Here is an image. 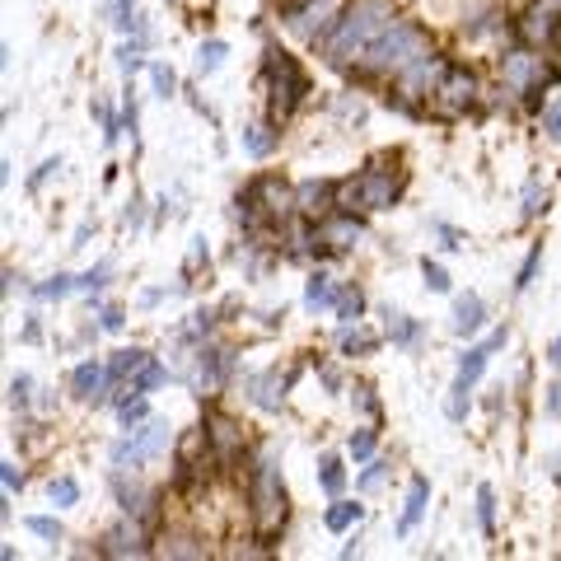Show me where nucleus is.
Segmentation results:
<instances>
[{"mask_svg": "<svg viewBox=\"0 0 561 561\" xmlns=\"http://www.w3.org/2000/svg\"><path fill=\"white\" fill-rule=\"evenodd\" d=\"M501 80L511 84L515 94H538L548 80H557V70L542 61V57H534V51H505V61H501Z\"/></svg>", "mask_w": 561, "mask_h": 561, "instance_id": "0eeeda50", "label": "nucleus"}, {"mask_svg": "<svg viewBox=\"0 0 561 561\" xmlns=\"http://www.w3.org/2000/svg\"><path fill=\"white\" fill-rule=\"evenodd\" d=\"M482 319H486V309H482L478 295H459V300H454V332H459V337H468V332H478V328H482Z\"/></svg>", "mask_w": 561, "mask_h": 561, "instance_id": "2eb2a0df", "label": "nucleus"}, {"mask_svg": "<svg viewBox=\"0 0 561 561\" xmlns=\"http://www.w3.org/2000/svg\"><path fill=\"white\" fill-rule=\"evenodd\" d=\"M548 360H552V365H561V337L552 342V351H548Z\"/></svg>", "mask_w": 561, "mask_h": 561, "instance_id": "c03bdc74", "label": "nucleus"}, {"mask_svg": "<svg viewBox=\"0 0 561 561\" xmlns=\"http://www.w3.org/2000/svg\"><path fill=\"white\" fill-rule=\"evenodd\" d=\"M24 529H28V534H38V538H47V542H61V524H57V519H47V515H28V519H24Z\"/></svg>", "mask_w": 561, "mask_h": 561, "instance_id": "cd10ccee", "label": "nucleus"}, {"mask_svg": "<svg viewBox=\"0 0 561 561\" xmlns=\"http://www.w3.org/2000/svg\"><path fill=\"white\" fill-rule=\"evenodd\" d=\"M154 84H160V94H164V99L179 90V80H173V70H169V66H154Z\"/></svg>", "mask_w": 561, "mask_h": 561, "instance_id": "c9c22d12", "label": "nucleus"}, {"mask_svg": "<svg viewBox=\"0 0 561 561\" xmlns=\"http://www.w3.org/2000/svg\"><path fill=\"white\" fill-rule=\"evenodd\" d=\"M375 346H379L375 332H346V337H342V351H346V356H370Z\"/></svg>", "mask_w": 561, "mask_h": 561, "instance_id": "a878e982", "label": "nucleus"}, {"mask_svg": "<svg viewBox=\"0 0 561 561\" xmlns=\"http://www.w3.org/2000/svg\"><path fill=\"white\" fill-rule=\"evenodd\" d=\"M164 445H169V426H164V421H150V426L136 435V440H127V445L113 449V463H117V468H127V463L136 468V463H146L150 454H160Z\"/></svg>", "mask_w": 561, "mask_h": 561, "instance_id": "9d476101", "label": "nucleus"}, {"mask_svg": "<svg viewBox=\"0 0 561 561\" xmlns=\"http://www.w3.org/2000/svg\"><path fill=\"white\" fill-rule=\"evenodd\" d=\"M332 300H337V286H332V276L313 272V276H309V290H305V305H309V309H323V305H332Z\"/></svg>", "mask_w": 561, "mask_h": 561, "instance_id": "aec40b11", "label": "nucleus"}, {"mask_svg": "<svg viewBox=\"0 0 561 561\" xmlns=\"http://www.w3.org/2000/svg\"><path fill=\"white\" fill-rule=\"evenodd\" d=\"M478 519H482V534L496 529V491H491V486L478 491Z\"/></svg>", "mask_w": 561, "mask_h": 561, "instance_id": "bb28decb", "label": "nucleus"}, {"mask_svg": "<svg viewBox=\"0 0 561 561\" xmlns=\"http://www.w3.org/2000/svg\"><path fill=\"white\" fill-rule=\"evenodd\" d=\"M243 150H249L253 160H262V154H272V150H276V131H272V127H262V122H257V127L243 131Z\"/></svg>", "mask_w": 561, "mask_h": 561, "instance_id": "412c9836", "label": "nucleus"}, {"mask_svg": "<svg viewBox=\"0 0 561 561\" xmlns=\"http://www.w3.org/2000/svg\"><path fill=\"white\" fill-rule=\"evenodd\" d=\"M332 192H337L332 183L309 179V183H300V187H295V210H300L305 220H313V216H328V210L337 206V202H332Z\"/></svg>", "mask_w": 561, "mask_h": 561, "instance_id": "f8f14e48", "label": "nucleus"}, {"mask_svg": "<svg viewBox=\"0 0 561 561\" xmlns=\"http://www.w3.org/2000/svg\"><path fill=\"white\" fill-rule=\"evenodd\" d=\"M398 192H402V183L393 179V173L365 169L360 179L346 183V202H337V206H342V210H389V206L398 202Z\"/></svg>", "mask_w": 561, "mask_h": 561, "instance_id": "423d86ee", "label": "nucleus"}, {"mask_svg": "<svg viewBox=\"0 0 561 561\" xmlns=\"http://www.w3.org/2000/svg\"><path fill=\"white\" fill-rule=\"evenodd\" d=\"M542 131H548V136L557 140V146H561V103H552V108L542 113Z\"/></svg>", "mask_w": 561, "mask_h": 561, "instance_id": "f704fd0d", "label": "nucleus"}, {"mask_svg": "<svg viewBox=\"0 0 561 561\" xmlns=\"http://www.w3.org/2000/svg\"><path fill=\"white\" fill-rule=\"evenodd\" d=\"M426 51H435L431 47V38L421 33V24H412V20H393L389 28H383V38L365 51V70H375V76H402L416 57H426Z\"/></svg>", "mask_w": 561, "mask_h": 561, "instance_id": "f03ea898", "label": "nucleus"}, {"mask_svg": "<svg viewBox=\"0 0 561 561\" xmlns=\"http://www.w3.org/2000/svg\"><path fill=\"white\" fill-rule=\"evenodd\" d=\"M398 20L389 0H351V5L337 14V24H332V33H323V57L332 66H360L365 51H370L383 28H389Z\"/></svg>", "mask_w": 561, "mask_h": 561, "instance_id": "f257e3e1", "label": "nucleus"}, {"mask_svg": "<svg viewBox=\"0 0 561 561\" xmlns=\"http://www.w3.org/2000/svg\"><path fill=\"white\" fill-rule=\"evenodd\" d=\"M360 309H365L360 286H342V290H337V319H342V323H356Z\"/></svg>", "mask_w": 561, "mask_h": 561, "instance_id": "5701e85b", "label": "nucleus"}, {"mask_svg": "<svg viewBox=\"0 0 561 561\" xmlns=\"http://www.w3.org/2000/svg\"><path fill=\"white\" fill-rule=\"evenodd\" d=\"M103 379H108V370H103L99 360H84V365H76V375H70V389H76L80 398H99Z\"/></svg>", "mask_w": 561, "mask_h": 561, "instance_id": "a211bd4d", "label": "nucleus"}, {"mask_svg": "<svg viewBox=\"0 0 561 561\" xmlns=\"http://www.w3.org/2000/svg\"><path fill=\"white\" fill-rule=\"evenodd\" d=\"M206 445H216V459L220 463H239V449H243V435L230 416H210L206 421Z\"/></svg>", "mask_w": 561, "mask_h": 561, "instance_id": "9b49d317", "label": "nucleus"}, {"mask_svg": "<svg viewBox=\"0 0 561 561\" xmlns=\"http://www.w3.org/2000/svg\"><path fill=\"white\" fill-rule=\"evenodd\" d=\"M538 257H542V249H534L529 257H524V267H519V280H515V290H529V280H534V272H538Z\"/></svg>", "mask_w": 561, "mask_h": 561, "instance_id": "72a5a7b5", "label": "nucleus"}, {"mask_svg": "<svg viewBox=\"0 0 561 561\" xmlns=\"http://www.w3.org/2000/svg\"><path fill=\"white\" fill-rule=\"evenodd\" d=\"M360 239V220L356 216H351V210H342V216H328L323 225H319V243H323V249H351V243H356Z\"/></svg>", "mask_w": 561, "mask_h": 561, "instance_id": "ddd939ff", "label": "nucleus"}, {"mask_svg": "<svg viewBox=\"0 0 561 561\" xmlns=\"http://www.w3.org/2000/svg\"><path fill=\"white\" fill-rule=\"evenodd\" d=\"M319 468H323V472H319V482H323V491H328V496H337V491H342V482H346V472H342V463H337V459H323Z\"/></svg>", "mask_w": 561, "mask_h": 561, "instance_id": "c85d7f7f", "label": "nucleus"}, {"mask_svg": "<svg viewBox=\"0 0 561 561\" xmlns=\"http://www.w3.org/2000/svg\"><path fill=\"white\" fill-rule=\"evenodd\" d=\"M360 519V505H351V501H337V505H332V511L323 515V524H328V529L332 534H342V529H351V524H356Z\"/></svg>", "mask_w": 561, "mask_h": 561, "instance_id": "b1692460", "label": "nucleus"}, {"mask_svg": "<svg viewBox=\"0 0 561 561\" xmlns=\"http://www.w3.org/2000/svg\"><path fill=\"white\" fill-rule=\"evenodd\" d=\"M0 478H5V491H10V496H14V491L24 486V472L14 468V463H5V468H0Z\"/></svg>", "mask_w": 561, "mask_h": 561, "instance_id": "4c0bfd02", "label": "nucleus"}, {"mask_svg": "<svg viewBox=\"0 0 561 561\" xmlns=\"http://www.w3.org/2000/svg\"><path fill=\"white\" fill-rule=\"evenodd\" d=\"M10 402H14V408H24V402H28V379L24 375L10 383Z\"/></svg>", "mask_w": 561, "mask_h": 561, "instance_id": "ea45409f", "label": "nucleus"}, {"mask_svg": "<svg viewBox=\"0 0 561 561\" xmlns=\"http://www.w3.org/2000/svg\"><path fill=\"white\" fill-rule=\"evenodd\" d=\"M253 529L262 542H272L280 529H286V515H290V505H286V486H280V472L276 463H257L253 468Z\"/></svg>", "mask_w": 561, "mask_h": 561, "instance_id": "7ed1b4c3", "label": "nucleus"}, {"mask_svg": "<svg viewBox=\"0 0 561 561\" xmlns=\"http://www.w3.org/2000/svg\"><path fill=\"white\" fill-rule=\"evenodd\" d=\"M431 103L440 117H463L472 103H478V76H472L463 61H445L440 80H435V90H431Z\"/></svg>", "mask_w": 561, "mask_h": 561, "instance_id": "39448f33", "label": "nucleus"}, {"mask_svg": "<svg viewBox=\"0 0 561 561\" xmlns=\"http://www.w3.org/2000/svg\"><path fill=\"white\" fill-rule=\"evenodd\" d=\"M267 80H272V117L276 122L290 117L309 94V76L300 70V61H295L290 51H280V47L267 51Z\"/></svg>", "mask_w": 561, "mask_h": 561, "instance_id": "20e7f679", "label": "nucleus"}, {"mask_svg": "<svg viewBox=\"0 0 561 561\" xmlns=\"http://www.w3.org/2000/svg\"><path fill=\"white\" fill-rule=\"evenodd\" d=\"M383 468H389V463H375V468H370V472H365V478H360V486H375V482L383 478Z\"/></svg>", "mask_w": 561, "mask_h": 561, "instance_id": "37998d69", "label": "nucleus"}, {"mask_svg": "<svg viewBox=\"0 0 561 561\" xmlns=\"http://www.w3.org/2000/svg\"><path fill=\"white\" fill-rule=\"evenodd\" d=\"M286 383H290V379H280V370L257 375V379H253V402H257V408H267V412H276V408H280V398H286V393H280Z\"/></svg>", "mask_w": 561, "mask_h": 561, "instance_id": "f3484780", "label": "nucleus"}, {"mask_svg": "<svg viewBox=\"0 0 561 561\" xmlns=\"http://www.w3.org/2000/svg\"><path fill=\"white\" fill-rule=\"evenodd\" d=\"M51 501H57V505H76L80 501L76 478H57V482H51Z\"/></svg>", "mask_w": 561, "mask_h": 561, "instance_id": "c756f323", "label": "nucleus"}, {"mask_svg": "<svg viewBox=\"0 0 561 561\" xmlns=\"http://www.w3.org/2000/svg\"><path fill=\"white\" fill-rule=\"evenodd\" d=\"M122 323H127V313H122V309H108V313H103V328H108V332H122Z\"/></svg>", "mask_w": 561, "mask_h": 561, "instance_id": "a19ab883", "label": "nucleus"}, {"mask_svg": "<svg viewBox=\"0 0 561 561\" xmlns=\"http://www.w3.org/2000/svg\"><path fill=\"white\" fill-rule=\"evenodd\" d=\"M501 346H505V332H491V337H486L482 346H468V356L459 360V383H454V398H449V416H463V398H468V389L482 379L486 360L496 356Z\"/></svg>", "mask_w": 561, "mask_h": 561, "instance_id": "6e6552de", "label": "nucleus"}, {"mask_svg": "<svg viewBox=\"0 0 561 561\" xmlns=\"http://www.w3.org/2000/svg\"><path fill=\"white\" fill-rule=\"evenodd\" d=\"M103 552L108 557H146V529L140 524H122V529H113L108 538H103Z\"/></svg>", "mask_w": 561, "mask_h": 561, "instance_id": "4468645a", "label": "nucleus"}, {"mask_svg": "<svg viewBox=\"0 0 561 561\" xmlns=\"http://www.w3.org/2000/svg\"><path fill=\"white\" fill-rule=\"evenodd\" d=\"M426 286H431V290H449L445 267H435V262H426Z\"/></svg>", "mask_w": 561, "mask_h": 561, "instance_id": "e433bc0d", "label": "nucleus"}, {"mask_svg": "<svg viewBox=\"0 0 561 561\" xmlns=\"http://www.w3.org/2000/svg\"><path fill=\"white\" fill-rule=\"evenodd\" d=\"M146 365H150V356H146V351H122V356L113 360V379H136L140 370H146ZM127 393H131V383H127Z\"/></svg>", "mask_w": 561, "mask_h": 561, "instance_id": "6ab92c4d", "label": "nucleus"}, {"mask_svg": "<svg viewBox=\"0 0 561 561\" xmlns=\"http://www.w3.org/2000/svg\"><path fill=\"white\" fill-rule=\"evenodd\" d=\"M370 454H375V431L365 426V431L351 435V459H370Z\"/></svg>", "mask_w": 561, "mask_h": 561, "instance_id": "7c9ffc66", "label": "nucleus"}, {"mask_svg": "<svg viewBox=\"0 0 561 561\" xmlns=\"http://www.w3.org/2000/svg\"><path fill=\"white\" fill-rule=\"evenodd\" d=\"M548 412L561 416V383H552V389H548Z\"/></svg>", "mask_w": 561, "mask_h": 561, "instance_id": "79ce46f5", "label": "nucleus"}, {"mask_svg": "<svg viewBox=\"0 0 561 561\" xmlns=\"http://www.w3.org/2000/svg\"><path fill=\"white\" fill-rule=\"evenodd\" d=\"M169 379V370H164V365L160 360H150L146 365V370H140L136 379H131V393H150V389H160V383Z\"/></svg>", "mask_w": 561, "mask_h": 561, "instance_id": "393cba45", "label": "nucleus"}, {"mask_svg": "<svg viewBox=\"0 0 561 561\" xmlns=\"http://www.w3.org/2000/svg\"><path fill=\"white\" fill-rule=\"evenodd\" d=\"M426 496H431V482L426 478H412V486H408V511H402V519H398V534H412L416 529V519L426 515Z\"/></svg>", "mask_w": 561, "mask_h": 561, "instance_id": "dca6fc26", "label": "nucleus"}, {"mask_svg": "<svg viewBox=\"0 0 561 561\" xmlns=\"http://www.w3.org/2000/svg\"><path fill=\"white\" fill-rule=\"evenodd\" d=\"M389 319H393V323H389L393 342H412V337H416V323H412V319H402V313H389Z\"/></svg>", "mask_w": 561, "mask_h": 561, "instance_id": "473e14b6", "label": "nucleus"}, {"mask_svg": "<svg viewBox=\"0 0 561 561\" xmlns=\"http://www.w3.org/2000/svg\"><path fill=\"white\" fill-rule=\"evenodd\" d=\"M225 365H230V356H225V351H202V383H206V389H220Z\"/></svg>", "mask_w": 561, "mask_h": 561, "instance_id": "4be33fe9", "label": "nucleus"}, {"mask_svg": "<svg viewBox=\"0 0 561 561\" xmlns=\"http://www.w3.org/2000/svg\"><path fill=\"white\" fill-rule=\"evenodd\" d=\"M332 14H337V0H290V5H286V24L295 33H305V38H319Z\"/></svg>", "mask_w": 561, "mask_h": 561, "instance_id": "1a4fd4ad", "label": "nucleus"}, {"mask_svg": "<svg viewBox=\"0 0 561 561\" xmlns=\"http://www.w3.org/2000/svg\"><path fill=\"white\" fill-rule=\"evenodd\" d=\"M225 51H230V47H225L220 38H210V43L202 47V70H216V66L225 61Z\"/></svg>", "mask_w": 561, "mask_h": 561, "instance_id": "2f4dec72", "label": "nucleus"}, {"mask_svg": "<svg viewBox=\"0 0 561 561\" xmlns=\"http://www.w3.org/2000/svg\"><path fill=\"white\" fill-rule=\"evenodd\" d=\"M140 416H146V402H140V398L136 402H122V421H127V426H136Z\"/></svg>", "mask_w": 561, "mask_h": 561, "instance_id": "58836bf2", "label": "nucleus"}]
</instances>
